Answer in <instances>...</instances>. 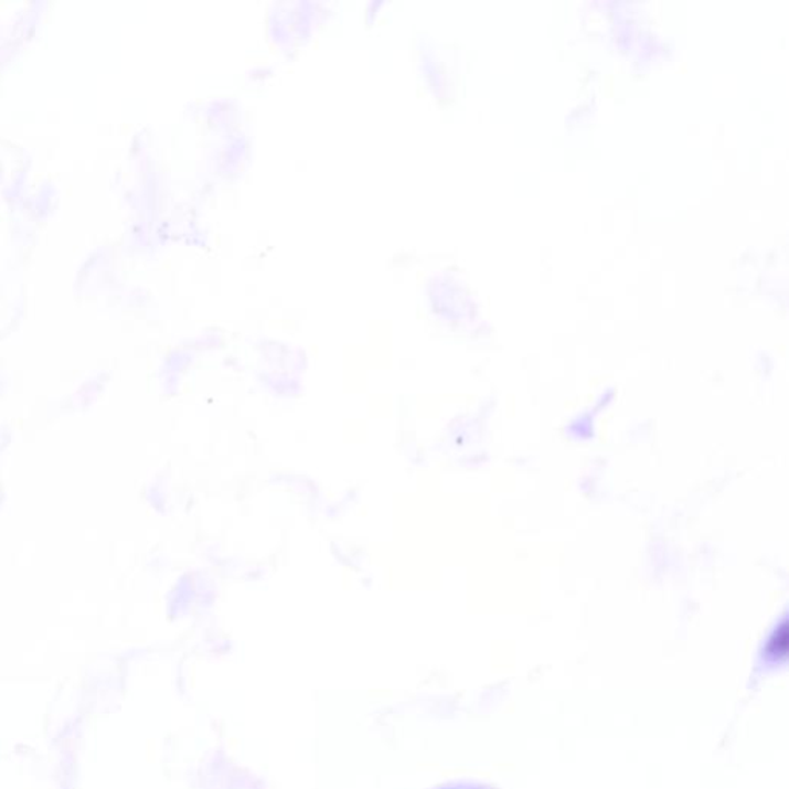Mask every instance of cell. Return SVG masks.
Instances as JSON below:
<instances>
[{
	"label": "cell",
	"instance_id": "1",
	"mask_svg": "<svg viewBox=\"0 0 789 789\" xmlns=\"http://www.w3.org/2000/svg\"><path fill=\"white\" fill-rule=\"evenodd\" d=\"M769 654L772 655H783L787 652V626H782L780 631L776 632L775 639L769 641L768 647Z\"/></svg>",
	"mask_w": 789,
	"mask_h": 789
}]
</instances>
